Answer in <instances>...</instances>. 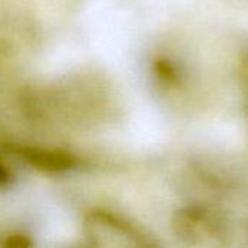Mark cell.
Returning a JSON list of instances; mask_svg holds the SVG:
<instances>
[{
    "instance_id": "1",
    "label": "cell",
    "mask_w": 248,
    "mask_h": 248,
    "mask_svg": "<svg viewBox=\"0 0 248 248\" xmlns=\"http://www.w3.org/2000/svg\"><path fill=\"white\" fill-rule=\"evenodd\" d=\"M173 228L179 240L193 247H219L228 237L227 224L221 215L202 206L179 211Z\"/></svg>"
},
{
    "instance_id": "2",
    "label": "cell",
    "mask_w": 248,
    "mask_h": 248,
    "mask_svg": "<svg viewBox=\"0 0 248 248\" xmlns=\"http://www.w3.org/2000/svg\"><path fill=\"white\" fill-rule=\"evenodd\" d=\"M83 231L86 240L93 247L126 248L144 247L150 244L145 235L134 225L106 211H94L89 214Z\"/></svg>"
},
{
    "instance_id": "3",
    "label": "cell",
    "mask_w": 248,
    "mask_h": 248,
    "mask_svg": "<svg viewBox=\"0 0 248 248\" xmlns=\"http://www.w3.org/2000/svg\"><path fill=\"white\" fill-rule=\"evenodd\" d=\"M247 77H248V73H247Z\"/></svg>"
}]
</instances>
